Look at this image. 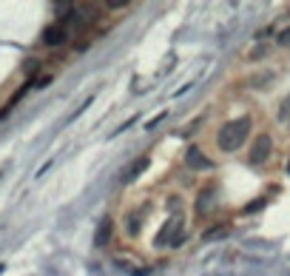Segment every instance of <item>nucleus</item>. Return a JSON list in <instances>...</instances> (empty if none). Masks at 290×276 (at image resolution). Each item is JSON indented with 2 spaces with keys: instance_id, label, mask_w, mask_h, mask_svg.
<instances>
[{
  "instance_id": "nucleus-1",
  "label": "nucleus",
  "mask_w": 290,
  "mask_h": 276,
  "mask_svg": "<svg viewBox=\"0 0 290 276\" xmlns=\"http://www.w3.org/2000/svg\"><path fill=\"white\" fill-rule=\"evenodd\" d=\"M250 128H253V120H250V117H233V120H228V123L219 128V134H216L219 151H225V154L239 151V148L245 146Z\"/></svg>"
},
{
  "instance_id": "nucleus-2",
  "label": "nucleus",
  "mask_w": 290,
  "mask_h": 276,
  "mask_svg": "<svg viewBox=\"0 0 290 276\" xmlns=\"http://www.w3.org/2000/svg\"><path fill=\"white\" fill-rule=\"evenodd\" d=\"M176 233H182V214H171V217L165 219V225L157 231V236H154V248H165L171 245V239H174Z\"/></svg>"
},
{
  "instance_id": "nucleus-3",
  "label": "nucleus",
  "mask_w": 290,
  "mask_h": 276,
  "mask_svg": "<svg viewBox=\"0 0 290 276\" xmlns=\"http://www.w3.org/2000/svg\"><path fill=\"white\" fill-rule=\"evenodd\" d=\"M270 151H273L270 134H259V137L253 140V146L247 148V162H250V165H262V162H268Z\"/></svg>"
},
{
  "instance_id": "nucleus-4",
  "label": "nucleus",
  "mask_w": 290,
  "mask_h": 276,
  "mask_svg": "<svg viewBox=\"0 0 290 276\" xmlns=\"http://www.w3.org/2000/svg\"><path fill=\"white\" fill-rule=\"evenodd\" d=\"M65 40H68V29H65L63 23H51V26L43 29V46H49V49H57Z\"/></svg>"
},
{
  "instance_id": "nucleus-5",
  "label": "nucleus",
  "mask_w": 290,
  "mask_h": 276,
  "mask_svg": "<svg viewBox=\"0 0 290 276\" xmlns=\"http://www.w3.org/2000/svg\"><path fill=\"white\" fill-rule=\"evenodd\" d=\"M185 165H188L191 171H210V168H213V162H210L208 157L202 154V148L191 146L188 151H185Z\"/></svg>"
},
{
  "instance_id": "nucleus-6",
  "label": "nucleus",
  "mask_w": 290,
  "mask_h": 276,
  "mask_svg": "<svg viewBox=\"0 0 290 276\" xmlns=\"http://www.w3.org/2000/svg\"><path fill=\"white\" fill-rule=\"evenodd\" d=\"M111 233H114V222H111V217H105L97 225V233H94V245H108V239H111Z\"/></svg>"
},
{
  "instance_id": "nucleus-7",
  "label": "nucleus",
  "mask_w": 290,
  "mask_h": 276,
  "mask_svg": "<svg viewBox=\"0 0 290 276\" xmlns=\"http://www.w3.org/2000/svg\"><path fill=\"white\" fill-rule=\"evenodd\" d=\"M148 165H151V160H148V157H139L134 165H128V171L123 174V182H125V185H128V182H134L139 174H142V171H148Z\"/></svg>"
},
{
  "instance_id": "nucleus-8",
  "label": "nucleus",
  "mask_w": 290,
  "mask_h": 276,
  "mask_svg": "<svg viewBox=\"0 0 290 276\" xmlns=\"http://www.w3.org/2000/svg\"><path fill=\"white\" fill-rule=\"evenodd\" d=\"M228 231H231L228 225H213V228H208V231H202V242H213V239H219V236H225Z\"/></svg>"
},
{
  "instance_id": "nucleus-9",
  "label": "nucleus",
  "mask_w": 290,
  "mask_h": 276,
  "mask_svg": "<svg viewBox=\"0 0 290 276\" xmlns=\"http://www.w3.org/2000/svg\"><path fill=\"white\" fill-rule=\"evenodd\" d=\"M210 205H213V196H210V191L199 194V199H196V211H199V214H208Z\"/></svg>"
},
{
  "instance_id": "nucleus-10",
  "label": "nucleus",
  "mask_w": 290,
  "mask_h": 276,
  "mask_svg": "<svg viewBox=\"0 0 290 276\" xmlns=\"http://www.w3.org/2000/svg\"><path fill=\"white\" fill-rule=\"evenodd\" d=\"M268 205V196H259V199H253L250 205H245V214H256V211H262Z\"/></svg>"
},
{
  "instance_id": "nucleus-11",
  "label": "nucleus",
  "mask_w": 290,
  "mask_h": 276,
  "mask_svg": "<svg viewBox=\"0 0 290 276\" xmlns=\"http://www.w3.org/2000/svg\"><path fill=\"white\" fill-rule=\"evenodd\" d=\"M139 228H142V219H139V217H131V219H128V233H131V236H137Z\"/></svg>"
},
{
  "instance_id": "nucleus-12",
  "label": "nucleus",
  "mask_w": 290,
  "mask_h": 276,
  "mask_svg": "<svg viewBox=\"0 0 290 276\" xmlns=\"http://www.w3.org/2000/svg\"><path fill=\"white\" fill-rule=\"evenodd\" d=\"M262 57H268V46H256V49L247 54V60H262Z\"/></svg>"
},
{
  "instance_id": "nucleus-13",
  "label": "nucleus",
  "mask_w": 290,
  "mask_h": 276,
  "mask_svg": "<svg viewBox=\"0 0 290 276\" xmlns=\"http://www.w3.org/2000/svg\"><path fill=\"white\" fill-rule=\"evenodd\" d=\"M34 83V88H46L51 83V74H43V77H37V80H31Z\"/></svg>"
},
{
  "instance_id": "nucleus-14",
  "label": "nucleus",
  "mask_w": 290,
  "mask_h": 276,
  "mask_svg": "<svg viewBox=\"0 0 290 276\" xmlns=\"http://www.w3.org/2000/svg\"><path fill=\"white\" fill-rule=\"evenodd\" d=\"M276 40H279V46H290V29H282Z\"/></svg>"
},
{
  "instance_id": "nucleus-15",
  "label": "nucleus",
  "mask_w": 290,
  "mask_h": 276,
  "mask_svg": "<svg viewBox=\"0 0 290 276\" xmlns=\"http://www.w3.org/2000/svg\"><path fill=\"white\" fill-rule=\"evenodd\" d=\"M162 117H165V111H162V114H157L154 120H148V123H145V128H148V131H154V128H157V123H160Z\"/></svg>"
},
{
  "instance_id": "nucleus-16",
  "label": "nucleus",
  "mask_w": 290,
  "mask_h": 276,
  "mask_svg": "<svg viewBox=\"0 0 290 276\" xmlns=\"http://www.w3.org/2000/svg\"><path fill=\"white\" fill-rule=\"evenodd\" d=\"M37 68H40V60H31V63H26V72H29V74H34Z\"/></svg>"
},
{
  "instance_id": "nucleus-17",
  "label": "nucleus",
  "mask_w": 290,
  "mask_h": 276,
  "mask_svg": "<svg viewBox=\"0 0 290 276\" xmlns=\"http://www.w3.org/2000/svg\"><path fill=\"white\" fill-rule=\"evenodd\" d=\"M182 242H185V233H176L174 239H171V248H179Z\"/></svg>"
},
{
  "instance_id": "nucleus-18",
  "label": "nucleus",
  "mask_w": 290,
  "mask_h": 276,
  "mask_svg": "<svg viewBox=\"0 0 290 276\" xmlns=\"http://www.w3.org/2000/svg\"><path fill=\"white\" fill-rule=\"evenodd\" d=\"M3 270H6V265H0V273H3Z\"/></svg>"
},
{
  "instance_id": "nucleus-19",
  "label": "nucleus",
  "mask_w": 290,
  "mask_h": 276,
  "mask_svg": "<svg viewBox=\"0 0 290 276\" xmlns=\"http://www.w3.org/2000/svg\"><path fill=\"white\" fill-rule=\"evenodd\" d=\"M287 174H290V162H287Z\"/></svg>"
}]
</instances>
